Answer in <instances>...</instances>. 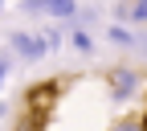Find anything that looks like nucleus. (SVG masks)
Instances as JSON below:
<instances>
[{
	"instance_id": "f257e3e1",
	"label": "nucleus",
	"mask_w": 147,
	"mask_h": 131,
	"mask_svg": "<svg viewBox=\"0 0 147 131\" xmlns=\"http://www.w3.org/2000/svg\"><path fill=\"white\" fill-rule=\"evenodd\" d=\"M21 12H29V16H57V21H69V16H78V0H21Z\"/></svg>"
},
{
	"instance_id": "f03ea898",
	"label": "nucleus",
	"mask_w": 147,
	"mask_h": 131,
	"mask_svg": "<svg viewBox=\"0 0 147 131\" xmlns=\"http://www.w3.org/2000/svg\"><path fill=\"white\" fill-rule=\"evenodd\" d=\"M135 86H139V74H135L131 66H115V70H110V102H115V107L131 102Z\"/></svg>"
},
{
	"instance_id": "7ed1b4c3",
	"label": "nucleus",
	"mask_w": 147,
	"mask_h": 131,
	"mask_svg": "<svg viewBox=\"0 0 147 131\" xmlns=\"http://www.w3.org/2000/svg\"><path fill=\"white\" fill-rule=\"evenodd\" d=\"M8 45H12L16 58H25V62L45 58V49H49V41H45V37H37V33H12V37H8Z\"/></svg>"
},
{
	"instance_id": "20e7f679",
	"label": "nucleus",
	"mask_w": 147,
	"mask_h": 131,
	"mask_svg": "<svg viewBox=\"0 0 147 131\" xmlns=\"http://www.w3.org/2000/svg\"><path fill=\"white\" fill-rule=\"evenodd\" d=\"M74 49H82V53H90V49H94V37H90L86 29H74Z\"/></svg>"
},
{
	"instance_id": "39448f33",
	"label": "nucleus",
	"mask_w": 147,
	"mask_h": 131,
	"mask_svg": "<svg viewBox=\"0 0 147 131\" xmlns=\"http://www.w3.org/2000/svg\"><path fill=\"white\" fill-rule=\"evenodd\" d=\"M106 33H110V41H115V45H131V33H127L123 25H110Z\"/></svg>"
},
{
	"instance_id": "423d86ee",
	"label": "nucleus",
	"mask_w": 147,
	"mask_h": 131,
	"mask_svg": "<svg viewBox=\"0 0 147 131\" xmlns=\"http://www.w3.org/2000/svg\"><path fill=\"white\" fill-rule=\"evenodd\" d=\"M110 131H143V119H119Z\"/></svg>"
},
{
	"instance_id": "0eeeda50",
	"label": "nucleus",
	"mask_w": 147,
	"mask_h": 131,
	"mask_svg": "<svg viewBox=\"0 0 147 131\" xmlns=\"http://www.w3.org/2000/svg\"><path fill=\"white\" fill-rule=\"evenodd\" d=\"M131 21H147V0H135L131 4Z\"/></svg>"
},
{
	"instance_id": "6e6552de",
	"label": "nucleus",
	"mask_w": 147,
	"mask_h": 131,
	"mask_svg": "<svg viewBox=\"0 0 147 131\" xmlns=\"http://www.w3.org/2000/svg\"><path fill=\"white\" fill-rule=\"evenodd\" d=\"M8 70H12V62H8V58H0V86L8 82Z\"/></svg>"
},
{
	"instance_id": "1a4fd4ad",
	"label": "nucleus",
	"mask_w": 147,
	"mask_h": 131,
	"mask_svg": "<svg viewBox=\"0 0 147 131\" xmlns=\"http://www.w3.org/2000/svg\"><path fill=\"white\" fill-rule=\"evenodd\" d=\"M16 131H33V123H21V127H16Z\"/></svg>"
},
{
	"instance_id": "9d476101",
	"label": "nucleus",
	"mask_w": 147,
	"mask_h": 131,
	"mask_svg": "<svg viewBox=\"0 0 147 131\" xmlns=\"http://www.w3.org/2000/svg\"><path fill=\"white\" fill-rule=\"evenodd\" d=\"M143 131H147V115H143Z\"/></svg>"
},
{
	"instance_id": "9b49d317",
	"label": "nucleus",
	"mask_w": 147,
	"mask_h": 131,
	"mask_svg": "<svg viewBox=\"0 0 147 131\" xmlns=\"http://www.w3.org/2000/svg\"><path fill=\"white\" fill-rule=\"evenodd\" d=\"M0 8H4V0H0Z\"/></svg>"
}]
</instances>
